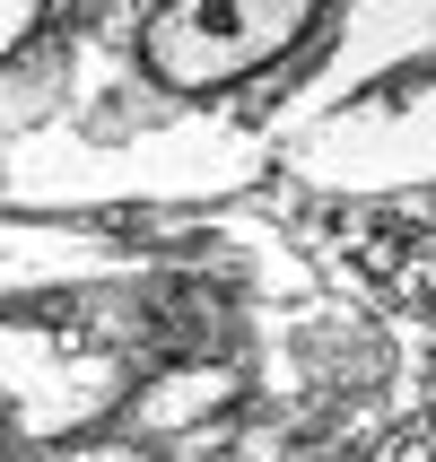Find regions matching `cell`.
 I'll use <instances>...</instances> for the list:
<instances>
[{
    "label": "cell",
    "mask_w": 436,
    "mask_h": 462,
    "mask_svg": "<svg viewBox=\"0 0 436 462\" xmlns=\"http://www.w3.org/2000/svg\"><path fill=\"white\" fill-rule=\"evenodd\" d=\"M314 18L323 9H306V0H218V9L183 0V9H157L140 26V61L183 97H218L236 79L271 70L280 52H297L314 35Z\"/></svg>",
    "instance_id": "1"
},
{
    "label": "cell",
    "mask_w": 436,
    "mask_h": 462,
    "mask_svg": "<svg viewBox=\"0 0 436 462\" xmlns=\"http://www.w3.org/2000/svg\"><path fill=\"white\" fill-rule=\"evenodd\" d=\"M218 402H236L227 366H166L149 393H140V428H175V419H209Z\"/></svg>",
    "instance_id": "2"
},
{
    "label": "cell",
    "mask_w": 436,
    "mask_h": 462,
    "mask_svg": "<svg viewBox=\"0 0 436 462\" xmlns=\"http://www.w3.org/2000/svg\"><path fill=\"white\" fill-rule=\"evenodd\" d=\"M35 18H44V9H0V52H18L26 35H35Z\"/></svg>",
    "instance_id": "3"
},
{
    "label": "cell",
    "mask_w": 436,
    "mask_h": 462,
    "mask_svg": "<svg viewBox=\"0 0 436 462\" xmlns=\"http://www.w3.org/2000/svg\"><path fill=\"white\" fill-rule=\"evenodd\" d=\"M97 462H140V454H97Z\"/></svg>",
    "instance_id": "4"
}]
</instances>
